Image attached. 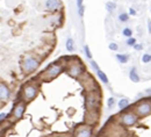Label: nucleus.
I'll use <instances>...</instances> for the list:
<instances>
[{"label": "nucleus", "mask_w": 151, "mask_h": 137, "mask_svg": "<svg viewBox=\"0 0 151 137\" xmlns=\"http://www.w3.org/2000/svg\"><path fill=\"white\" fill-rule=\"evenodd\" d=\"M40 66V59L35 56V55H27L25 56V58L22 59L21 63V69L23 71L25 74H30L34 71H36Z\"/></svg>", "instance_id": "obj_1"}, {"label": "nucleus", "mask_w": 151, "mask_h": 137, "mask_svg": "<svg viewBox=\"0 0 151 137\" xmlns=\"http://www.w3.org/2000/svg\"><path fill=\"white\" fill-rule=\"evenodd\" d=\"M100 104H101V97H100L99 91H95V89L88 91L85 98V105H86L87 110H98L100 107Z\"/></svg>", "instance_id": "obj_2"}, {"label": "nucleus", "mask_w": 151, "mask_h": 137, "mask_svg": "<svg viewBox=\"0 0 151 137\" xmlns=\"http://www.w3.org/2000/svg\"><path fill=\"white\" fill-rule=\"evenodd\" d=\"M62 71H63V64H61V63L50 64L43 73V79L44 80H53L56 77H58Z\"/></svg>", "instance_id": "obj_3"}, {"label": "nucleus", "mask_w": 151, "mask_h": 137, "mask_svg": "<svg viewBox=\"0 0 151 137\" xmlns=\"http://www.w3.org/2000/svg\"><path fill=\"white\" fill-rule=\"evenodd\" d=\"M37 94H38V86L36 84L29 82L22 88V98L26 102H29L33 99H35Z\"/></svg>", "instance_id": "obj_4"}, {"label": "nucleus", "mask_w": 151, "mask_h": 137, "mask_svg": "<svg viewBox=\"0 0 151 137\" xmlns=\"http://www.w3.org/2000/svg\"><path fill=\"white\" fill-rule=\"evenodd\" d=\"M138 115L135 112H126L120 115V123L122 127H133L138 122Z\"/></svg>", "instance_id": "obj_5"}, {"label": "nucleus", "mask_w": 151, "mask_h": 137, "mask_svg": "<svg viewBox=\"0 0 151 137\" xmlns=\"http://www.w3.org/2000/svg\"><path fill=\"white\" fill-rule=\"evenodd\" d=\"M138 117H145L148 115L151 114V101L148 100H142L138 101L137 105L135 106V110H134Z\"/></svg>", "instance_id": "obj_6"}, {"label": "nucleus", "mask_w": 151, "mask_h": 137, "mask_svg": "<svg viewBox=\"0 0 151 137\" xmlns=\"http://www.w3.org/2000/svg\"><path fill=\"white\" fill-rule=\"evenodd\" d=\"M68 73L69 76H71L72 78H80L84 73H85V69L84 65L80 62H70L69 67H68Z\"/></svg>", "instance_id": "obj_7"}, {"label": "nucleus", "mask_w": 151, "mask_h": 137, "mask_svg": "<svg viewBox=\"0 0 151 137\" xmlns=\"http://www.w3.org/2000/svg\"><path fill=\"white\" fill-rule=\"evenodd\" d=\"M25 110H26V104L23 101H20L19 104H16L12 110V115H13V119L14 120H20L23 114H25Z\"/></svg>", "instance_id": "obj_8"}, {"label": "nucleus", "mask_w": 151, "mask_h": 137, "mask_svg": "<svg viewBox=\"0 0 151 137\" xmlns=\"http://www.w3.org/2000/svg\"><path fill=\"white\" fill-rule=\"evenodd\" d=\"M92 134H93V129L90 124H87L78 128L76 130L74 137H92Z\"/></svg>", "instance_id": "obj_9"}, {"label": "nucleus", "mask_w": 151, "mask_h": 137, "mask_svg": "<svg viewBox=\"0 0 151 137\" xmlns=\"http://www.w3.org/2000/svg\"><path fill=\"white\" fill-rule=\"evenodd\" d=\"M10 98H11L10 87L4 82H0V101L6 102V101L10 100Z\"/></svg>", "instance_id": "obj_10"}, {"label": "nucleus", "mask_w": 151, "mask_h": 137, "mask_svg": "<svg viewBox=\"0 0 151 137\" xmlns=\"http://www.w3.org/2000/svg\"><path fill=\"white\" fill-rule=\"evenodd\" d=\"M62 4L59 0H45V8L50 12H56L61 8Z\"/></svg>", "instance_id": "obj_11"}, {"label": "nucleus", "mask_w": 151, "mask_h": 137, "mask_svg": "<svg viewBox=\"0 0 151 137\" xmlns=\"http://www.w3.org/2000/svg\"><path fill=\"white\" fill-rule=\"evenodd\" d=\"M129 79H130L133 82H139L141 77H139L138 73H137L136 67H131V69H130V72H129Z\"/></svg>", "instance_id": "obj_12"}, {"label": "nucleus", "mask_w": 151, "mask_h": 137, "mask_svg": "<svg viewBox=\"0 0 151 137\" xmlns=\"http://www.w3.org/2000/svg\"><path fill=\"white\" fill-rule=\"evenodd\" d=\"M118 106H119V108H120L121 110H124V109H127V108L130 106V101H129V99H127V98H122V99L119 101Z\"/></svg>", "instance_id": "obj_13"}, {"label": "nucleus", "mask_w": 151, "mask_h": 137, "mask_svg": "<svg viewBox=\"0 0 151 137\" xmlns=\"http://www.w3.org/2000/svg\"><path fill=\"white\" fill-rule=\"evenodd\" d=\"M96 76H98V78L100 79V81H102L104 84H108L109 82V80H108V77L106 76V73L102 71V70H98L96 71Z\"/></svg>", "instance_id": "obj_14"}, {"label": "nucleus", "mask_w": 151, "mask_h": 137, "mask_svg": "<svg viewBox=\"0 0 151 137\" xmlns=\"http://www.w3.org/2000/svg\"><path fill=\"white\" fill-rule=\"evenodd\" d=\"M65 48H66V50H68L69 52H73V51H74V41H73V38L69 37V38L66 40Z\"/></svg>", "instance_id": "obj_15"}, {"label": "nucleus", "mask_w": 151, "mask_h": 137, "mask_svg": "<svg viewBox=\"0 0 151 137\" xmlns=\"http://www.w3.org/2000/svg\"><path fill=\"white\" fill-rule=\"evenodd\" d=\"M116 59L121 64H127L128 61H129V55L128 54H118L116 55Z\"/></svg>", "instance_id": "obj_16"}, {"label": "nucleus", "mask_w": 151, "mask_h": 137, "mask_svg": "<svg viewBox=\"0 0 151 137\" xmlns=\"http://www.w3.org/2000/svg\"><path fill=\"white\" fill-rule=\"evenodd\" d=\"M106 10H107L109 13L114 12V11L116 10V4H115L114 1H107V3H106Z\"/></svg>", "instance_id": "obj_17"}, {"label": "nucleus", "mask_w": 151, "mask_h": 137, "mask_svg": "<svg viewBox=\"0 0 151 137\" xmlns=\"http://www.w3.org/2000/svg\"><path fill=\"white\" fill-rule=\"evenodd\" d=\"M129 13H120V15H119V20L121 21V22H128L129 21Z\"/></svg>", "instance_id": "obj_18"}, {"label": "nucleus", "mask_w": 151, "mask_h": 137, "mask_svg": "<svg viewBox=\"0 0 151 137\" xmlns=\"http://www.w3.org/2000/svg\"><path fill=\"white\" fill-rule=\"evenodd\" d=\"M122 35L126 36V37H128V38H129V37H133V30L127 27V28H124V29L122 30Z\"/></svg>", "instance_id": "obj_19"}, {"label": "nucleus", "mask_w": 151, "mask_h": 137, "mask_svg": "<svg viewBox=\"0 0 151 137\" xmlns=\"http://www.w3.org/2000/svg\"><path fill=\"white\" fill-rule=\"evenodd\" d=\"M84 51H85V55H86V57L91 61L92 59V52H91V50H90V47L87 44H85L84 45Z\"/></svg>", "instance_id": "obj_20"}, {"label": "nucleus", "mask_w": 151, "mask_h": 137, "mask_svg": "<svg viewBox=\"0 0 151 137\" xmlns=\"http://www.w3.org/2000/svg\"><path fill=\"white\" fill-rule=\"evenodd\" d=\"M142 62L144 64H148V63H151V54H144L142 56Z\"/></svg>", "instance_id": "obj_21"}, {"label": "nucleus", "mask_w": 151, "mask_h": 137, "mask_svg": "<svg viewBox=\"0 0 151 137\" xmlns=\"http://www.w3.org/2000/svg\"><path fill=\"white\" fill-rule=\"evenodd\" d=\"M137 42H136V38L135 37H129L128 40H127V42H126V44L128 45V47H133L134 48V45L136 44Z\"/></svg>", "instance_id": "obj_22"}, {"label": "nucleus", "mask_w": 151, "mask_h": 137, "mask_svg": "<svg viewBox=\"0 0 151 137\" xmlns=\"http://www.w3.org/2000/svg\"><path fill=\"white\" fill-rule=\"evenodd\" d=\"M108 48H109V50H112V51H118V50H119V45H118V43L112 42V43L108 44Z\"/></svg>", "instance_id": "obj_23"}, {"label": "nucleus", "mask_w": 151, "mask_h": 137, "mask_svg": "<svg viewBox=\"0 0 151 137\" xmlns=\"http://www.w3.org/2000/svg\"><path fill=\"white\" fill-rule=\"evenodd\" d=\"M90 64H91V66H92V69H93V70H95V72H96L98 70H100V67H99V65H98V63H96L95 61H93V59H91V62H90Z\"/></svg>", "instance_id": "obj_24"}, {"label": "nucleus", "mask_w": 151, "mask_h": 137, "mask_svg": "<svg viewBox=\"0 0 151 137\" xmlns=\"http://www.w3.org/2000/svg\"><path fill=\"white\" fill-rule=\"evenodd\" d=\"M114 105H115V99H114V98H109V99L107 100V107H108V108H113Z\"/></svg>", "instance_id": "obj_25"}, {"label": "nucleus", "mask_w": 151, "mask_h": 137, "mask_svg": "<svg viewBox=\"0 0 151 137\" xmlns=\"http://www.w3.org/2000/svg\"><path fill=\"white\" fill-rule=\"evenodd\" d=\"M143 48H144V45H143L142 43H136V44L134 45V49H135L136 51H141V50H143Z\"/></svg>", "instance_id": "obj_26"}, {"label": "nucleus", "mask_w": 151, "mask_h": 137, "mask_svg": "<svg viewBox=\"0 0 151 137\" xmlns=\"http://www.w3.org/2000/svg\"><path fill=\"white\" fill-rule=\"evenodd\" d=\"M78 14H79V16H80V18H83V16H84V14H85V6H84V5H83L81 7H79V8H78Z\"/></svg>", "instance_id": "obj_27"}, {"label": "nucleus", "mask_w": 151, "mask_h": 137, "mask_svg": "<svg viewBox=\"0 0 151 137\" xmlns=\"http://www.w3.org/2000/svg\"><path fill=\"white\" fill-rule=\"evenodd\" d=\"M6 119H7V114L6 113H0V123L6 121Z\"/></svg>", "instance_id": "obj_28"}, {"label": "nucleus", "mask_w": 151, "mask_h": 137, "mask_svg": "<svg viewBox=\"0 0 151 137\" xmlns=\"http://www.w3.org/2000/svg\"><path fill=\"white\" fill-rule=\"evenodd\" d=\"M136 14H137L136 11H135L133 7H130V8H129V15H136Z\"/></svg>", "instance_id": "obj_29"}, {"label": "nucleus", "mask_w": 151, "mask_h": 137, "mask_svg": "<svg viewBox=\"0 0 151 137\" xmlns=\"http://www.w3.org/2000/svg\"><path fill=\"white\" fill-rule=\"evenodd\" d=\"M148 31H149V34H151V20L150 19H148Z\"/></svg>", "instance_id": "obj_30"}, {"label": "nucleus", "mask_w": 151, "mask_h": 137, "mask_svg": "<svg viewBox=\"0 0 151 137\" xmlns=\"http://www.w3.org/2000/svg\"><path fill=\"white\" fill-rule=\"evenodd\" d=\"M76 1H77V7H78V8L83 6V3H84V0H76Z\"/></svg>", "instance_id": "obj_31"}, {"label": "nucleus", "mask_w": 151, "mask_h": 137, "mask_svg": "<svg viewBox=\"0 0 151 137\" xmlns=\"http://www.w3.org/2000/svg\"><path fill=\"white\" fill-rule=\"evenodd\" d=\"M145 94H146V95H149V97H151V88L145 89Z\"/></svg>", "instance_id": "obj_32"}, {"label": "nucleus", "mask_w": 151, "mask_h": 137, "mask_svg": "<svg viewBox=\"0 0 151 137\" xmlns=\"http://www.w3.org/2000/svg\"><path fill=\"white\" fill-rule=\"evenodd\" d=\"M53 137H66V136H64V135H55Z\"/></svg>", "instance_id": "obj_33"}, {"label": "nucleus", "mask_w": 151, "mask_h": 137, "mask_svg": "<svg viewBox=\"0 0 151 137\" xmlns=\"http://www.w3.org/2000/svg\"><path fill=\"white\" fill-rule=\"evenodd\" d=\"M0 137H1V135H0Z\"/></svg>", "instance_id": "obj_34"}]
</instances>
